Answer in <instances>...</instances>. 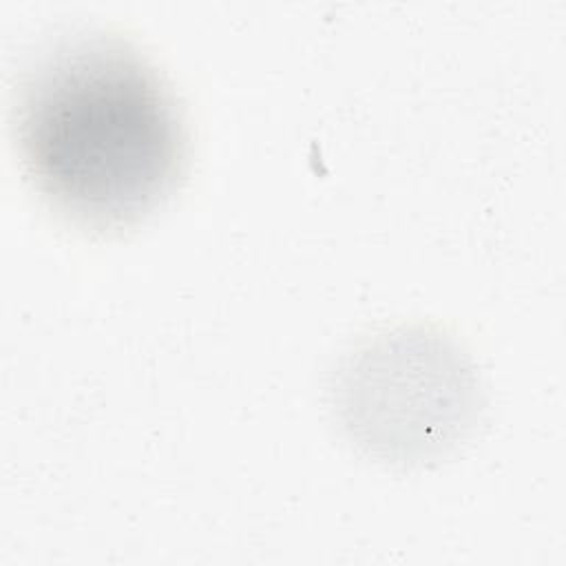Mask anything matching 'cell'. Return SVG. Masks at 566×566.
Segmentation results:
<instances>
[{
    "instance_id": "6da1fadb",
    "label": "cell",
    "mask_w": 566,
    "mask_h": 566,
    "mask_svg": "<svg viewBox=\"0 0 566 566\" xmlns=\"http://www.w3.org/2000/svg\"><path fill=\"white\" fill-rule=\"evenodd\" d=\"M18 135L42 195L73 221L117 228L175 186L184 133L157 73L126 44L84 38L24 84Z\"/></svg>"
}]
</instances>
